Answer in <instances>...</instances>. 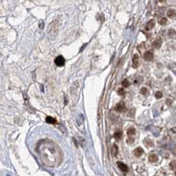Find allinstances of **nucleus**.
<instances>
[{"label": "nucleus", "mask_w": 176, "mask_h": 176, "mask_svg": "<svg viewBox=\"0 0 176 176\" xmlns=\"http://www.w3.org/2000/svg\"><path fill=\"white\" fill-rule=\"evenodd\" d=\"M42 158L48 166H56L61 161L60 150L54 143L45 142L40 148Z\"/></svg>", "instance_id": "obj_1"}, {"label": "nucleus", "mask_w": 176, "mask_h": 176, "mask_svg": "<svg viewBox=\"0 0 176 176\" xmlns=\"http://www.w3.org/2000/svg\"><path fill=\"white\" fill-rule=\"evenodd\" d=\"M54 63L58 66H63L65 64V59L62 56H58L54 60Z\"/></svg>", "instance_id": "obj_2"}, {"label": "nucleus", "mask_w": 176, "mask_h": 176, "mask_svg": "<svg viewBox=\"0 0 176 176\" xmlns=\"http://www.w3.org/2000/svg\"><path fill=\"white\" fill-rule=\"evenodd\" d=\"M115 110L118 112H120V113L125 112L126 111V107H125V105L123 102L120 101L119 103L117 104L115 107Z\"/></svg>", "instance_id": "obj_3"}, {"label": "nucleus", "mask_w": 176, "mask_h": 176, "mask_svg": "<svg viewBox=\"0 0 176 176\" xmlns=\"http://www.w3.org/2000/svg\"><path fill=\"white\" fill-rule=\"evenodd\" d=\"M133 67L134 68H137L140 65L139 62V56L138 54H134L133 58Z\"/></svg>", "instance_id": "obj_4"}, {"label": "nucleus", "mask_w": 176, "mask_h": 176, "mask_svg": "<svg viewBox=\"0 0 176 176\" xmlns=\"http://www.w3.org/2000/svg\"><path fill=\"white\" fill-rule=\"evenodd\" d=\"M144 59L148 62L152 61L154 60V54L151 52H146L144 55Z\"/></svg>", "instance_id": "obj_5"}, {"label": "nucleus", "mask_w": 176, "mask_h": 176, "mask_svg": "<svg viewBox=\"0 0 176 176\" xmlns=\"http://www.w3.org/2000/svg\"><path fill=\"white\" fill-rule=\"evenodd\" d=\"M155 26V21L154 19H151L148 23H146V25L145 26V30L146 31H150Z\"/></svg>", "instance_id": "obj_6"}, {"label": "nucleus", "mask_w": 176, "mask_h": 176, "mask_svg": "<svg viewBox=\"0 0 176 176\" xmlns=\"http://www.w3.org/2000/svg\"><path fill=\"white\" fill-rule=\"evenodd\" d=\"M117 164L118 167H119V169H120L121 171H123V172H127V171H128V168L126 164H125L124 163H122V162H117Z\"/></svg>", "instance_id": "obj_7"}, {"label": "nucleus", "mask_w": 176, "mask_h": 176, "mask_svg": "<svg viewBox=\"0 0 176 176\" xmlns=\"http://www.w3.org/2000/svg\"><path fill=\"white\" fill-rule=\"evenodd\" d=\"M144 153V150L140 147L136 148L134 151V154L136 157H140L142 156V154Z\"/></svg>", "instance_id": "obj_8"}, {"label": "nucleus", "mask_w": 176, "mask_h": 176, "mask_svg": "<svg viewBox=\"0 0 176 176\" xmlns=\"http://www.w3.org/2000/svg\"><path fill=\"white\" fill-rule=\"evenodd\" d=\"M167 15L170 18H174L175 16V11L173 9H170L167 11Z\"/></svg>", "instance_id": "obj_9"}, {"label": "nucleus", "mask_w": 176, "mask_h": 176, "mask_svg": "<svg viewBox=\"0 0 176 176\" xmlns=\"http://www.w3.org/2000/svg\"><path fill=\"white\" fill-rule=\"evenodd\" d=\"M148 160L151 162H156L158 160V157L155 154H152L148 156Z\"/></svg>", "instance_id": "obj_10"}, {"label": "nucleus", "mask_w": 176, "mask_h": 176, "mask_svg": "<svg viewBox=\"0 0 176 176\" xmlns=\"http://www.w3.org/2000/svg\"><path fill=\"white\" fill-rule=\"evenodd\" d=\"M152 46L155 48H160L162 46V40L160 39H157L153 42Z\"/></svg>", "instance_id": "obj_11"}, {"label": "nucleus", "mask_w": 176, "mask_h": 176, "mask_svg": "<svg viewBox=\"0 0 176 176\" xmlns=\"http://www.w3.org/2000/svg\"><path fill=\"white\" fill-rule=\"evenodd\" d=\"M46 122L49 124H56L57 122L56 120L52 117H47L46 118Z\"/></svg>", "instance_id": "obj_12"}, {"label": "nucleus", "mask_w": 176, "mask_h": 176, "mask_svg": "<svg viewBox=\"0 0 176 176\" xmlns=\"http://www.w3.org/2000/svg\"><path fill=\"white\" fill-rule=\"evenodd\" d=\"M136 133V130L134 129V128H129L127 130V134L128 135H134Z\"/></svg>", "instance_id": "obj_13"}, {"label": "nucleus", "mask_w": 176, "mask_h": 176, "mask_svg": "<svg viewBox=\"0 0 176 176\" xmlns=\"http://www.w3.org/2000/svg\"><path fill=\"white\" fill-rule=\"evenodd\" d=\"M167 22H168V19H167L165 17H162V18H160L159 20H158V23L162 25H165L167 23Z\"/></svg>", "instance_id": "obj_14"}, {"label": "nucleus", "mask_w": 176, "mask_h": 176, "mask_svg": "<svg viewBox=\"0 0 176 176\" xmlns=\"http://www.w3.org/2000/svg\"><path fill=\"white\" fill-rule=\"evenodd\" d=\"M122 85L124 87H128L130 85V82H128V80L127 79H125L122 82Z\"/></svg>", "instance_id": "obj_15"}, {"label": "nucleus", "mask_w": 176, "mask_h": 176, "mask_svg": "<svg viewBox=\"0 0 176 176\" xmlns=\"http://www.w3.org/2000/svg\"><path fill=\"white\" fill-rule=\"evenodd\" d=\"M114 136L116 139H120L122 137V132L118 131L116 132L114 134Z\"/></svg>", "instance_id": "obj_16"}, {"label": "nucleus", "mask_w": 176, "mask_h": 176, "mask_svg": "<svg viewBox=\"0 0 176 176\" xmlns=\"http://www.w3.org/2000/svg\"><path fill=\"white\" fill-rule=\"evenodd\" d=\"M175 31L174 29H170L168 31V36L171 38H173L175 37Z\"/></svg>", "instance_id": "obj_17"}, {"label": "nucleus", "mask_w": 176, "mask_h": 176, "mask_svg": "<svg viewBox=\"0 0 176 176\" xmlns=\"http://www.w3.org/2000/svg\"><path fill=\"white\" fill-rule=\"evenodd\" d=\"M112 152H113V154L114 155V156H116V155L117 154L118 148L116 145H114L113 146V148H112Z\"/></svg>", "instance_id": "obj_18"}, {"label": "nucleus", "mask_w": 176, "mask_h": 176, "mask_svg": "<svg viewBox=\"0 0 176 176\" xmlns=\"http://www.w3.org/2000/svg\"><path fill=\"white\" fill-rule=\"evenodd\" d=\"M140 93L141 94L144 95H146L148 93V90H147V88L146 87H142L140 89Z\"/></svg>", "instance_id": "obj_19"}, {"label": "nucleus", "mask_w": 176, "mask_h": 176, "mask_svg": "<svg viewBox=\"0 0 176 176\" xmlns=\"http://www.w3.org/2000/svg\"><path fill=\"white\" fill-rule=\"evenodd\" d=\"M155 97H156V99H160L161 97H162V93L160 92V91H157L155 94Z\"/></svg>", "instance_id": "obj_20"}, {"label": "nucleus", "mask_w": 176, "mask_h": 176, "mask_svg": "<svg viewBox=\"0 0 176 176\" xmlns=\"http://www.w3.org/2000/svg\"><path fill=\"white\" fill-rule=\"evenodd\" d=\"M118 93L120 95H124L125 94V91L124 90L123 88H119V90H118Z\"/></svg>", "instance_id": "obj_21"}, {"label": "nucleus", "mask_w": 176, "mask_h": 176, "mask_svg": "<svg viewBox=\"0 0 176 176\" xmlns=\"http://www.w3.org/2000/svg\"><path fill=\"white\" fill-rule=\"evenodd\" d=\"M134 113H135V109H130V111L129 112V115L130 117H133L134 115Z\"/></svg>", "instance_id": "obj_22"}, {"label": "nucleus", "mask_w": 176, "mask_h": 176, "mask_svg": "<svg viewBox=\"0 0 176 176\" xmlns=\"http://www.w3.org/2000/svg\"><path fill=\"white\" fill-rule=\"evenodd\" d=\"M127 142L128 144H133V142H134V138L132 137L128 138L127 140Z\"/></svg>", "instance_id": "obj_23"}, {"label": "nucleus", "mask_w": 176, "mask_h": 176, "mask_svg": "<svg viewBox=\"0 0 176 176\" xmlns=\"http://www.w3.org/2000/svg\"><path fill=\"white\" fill-rule=\"evenodd\" d=\"M170 167H171V170H175V161H173V162H172L170 164Z\"/></svg>", "instance_id": "obj_24"}, {"label": "nucleus", "mask_w": 176, "mask_h": 176, "mask_svg": "<svg viewBox=\"0 0 176 176\" xmlns=\"http://www.w3.org/2000/svg\"><path fill=\"white\" fill-rule=\"evenodd\" d=\"M172 103V101H171V100H170V99H168L166 101V103L168 104V105H171V103Z\"/></svg>", "instance_id": "obj_25"}]
</instances>
